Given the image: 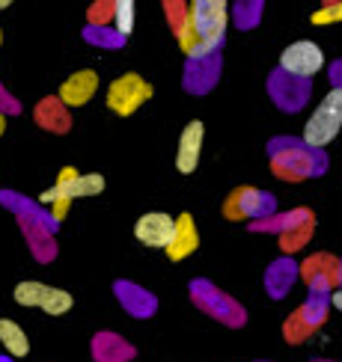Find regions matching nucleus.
Instances as JSON below:
<instances>
[{
  "label": "nucleus",
  "mask_w": 342,
  "mask_h": 362,
  "mask_svg": "<svg viewBox=\"0 0 342 362\" xmlns=\"http://www.w3.org/2000/svg\"><path fill=\"white\" fill-rule=\"evenodd\" d=\"M229 4L223 0H197L188 4V24L176 36L178 48L188 54V59H200L208 54H217L223 36H227V21H229Z\"/></svg>",
  "instance_id": "f257e3e1"
},
{
  "label": "nucleus",
  "mask_w": 342,
  "mask_h": 362,
  "mask_svg": "<svg viewBox=\"0 0 342 362\" xmlns=\"http://www.w3.org/2000/svg\"><path fill=\"white\" fill-rule=\"evenodd\" d=\"M268 158H271V173L283 181L316 178L327 170V155L321 148H309L295 137H274L268 143Z\"/></svg>",
  "instance_id": "f03ea898"
},
{
  "label": "nucleus",
  "mask_w": 342,
  "mask_h": 362,
  "mask_svg": "<svg viewBox=\"0 0 342 362\" xmlns=\"http://www.w3.org/2000/svg\"><path fill=\"white\" fill-rule=\"evenodd\" d=\"M0 202L9 205L15 214H18L21 229H24V235H27L30 250H33L36 259H39V262H51L54 255H57V244H54V229H57V223L51 220V214H45L39 205H33L30 199H24V196L9 193V190L0 193Z\"/></svg>",
  "instance_id": "7ed1b4c3"
},
{
  "label": "nucleus",
  "mask_w": 342,
  "mask_h": 362,
  "mask_svg": "<svg viewBox=\"0 0 342 362\" xmlns=\"http://www.w3.org/2000/svg\"><path fill=\"white\" fill-rule=\"evenodd\" d=\"M339 128H342V89H331V93L319 101V107L312 110V116L307 119L301 140L309 148H321L324 152V146L336 140Z\"/></svg>",
  "instance_id": "20e7f679"
},
{
  "label": "nucleus",
  "mask_w": 342,
  "mask_h": 362,
  "mask_svg": "<svg viewBox=\"0 0 342 362\" xmlns=\"http://www.w3.org/2000/svg\"><path fill=\"white\" fill-rule=\"evenodd\" d=\"M188 288H190L193 306H200L205 315H212L215 321L227 324V327H244L247 312L241 309V303H238V300H232L229 294H223L215 282H208V279H193Z\"/></svg>",
  "instance_id": "39448f33"
},
{
  "label": "nucleus",
  "mask_w": 342,
  "mask_h": 362,
  "mask_svg": "<svg viewBox=\"0 0 342 362\" xmlns=\"http://www.w3.org/2000/svg\"><path fill=\"white\" fill-rule=\"evenodd\" d=\"M327 306H331V294L327 291H309V297L304 300L301 309H295L286 324H283V336L289 344H301L309 339V333L327 321Z\"/></svg>",
  "instance_id": "423d86ee"
},
{
  "label": "nucleus",
  "mask_w": 342,
  "mask_h": 362,
  "mask_svg": "<svg viewBox=\"0 0 342 362\" xmlns=\"http://www.w3.org/2000/svg\"><path fill=\"white\" fill-rule=\"evenodd\" d=\"M12 300H15L18 306H27V309L36 306V309H42L45 315H54V318L66 315V312L74 306V300H72L69 291L54 288V285H45V282H33V279L15 285Z\"/></svg>",
  "instance_id": "0eeeda50"
},
{
  "label": "nucleus",
  "mask_w": 342,
  "mask_h": 362,
  "mask_svg": "<svg viewBox=\"0 0 342 362\" xmlns=\"http://www.w3.org/2000/svg\"><path fill=\"white\" fill-rule=\"evenodd\" d=\"M277 211V199L274 193L259 190V187H235L227 202H223V217L227 220H265L274 217Z\"/></svg>",
  "instance_id": "6e6552de"
},
{
  "label": "nucleus",
  "mask_w": 342,
  "mask_h": 362,
  "mask_svg": "<svg viewBox=\"0 0 342 362\" xmlns=\"http://www.w3.org/2000/svg\"><path fill=\"white\" fill-rule=\"evenodd\" d=\"M152 83H146L140 74H122V78H116L110 86H108V107L116 113V116H131L137 113L143 104L152 98Z\"/></svg>",
  "instance_id": "1a4fd4ad"
},
{
  "label": "nucleus",
  "mask_w": 342,
  "mask_h": 362,
  "mask_svg": "<svg viewBox=\"0 0 342 362\" xmlns=\"http://www.w3.org/2000/svg\"><path fill=\"white\" fill-rule=\"evenodd\" d=\"M309 89H312L309 81L295 78V74H286L283 69H274L271 74H268V95H271V101L283 113L304 110L307 101H309Z\"/></svg>",
  "instance_id": "9d476101"
},
{
  "label": "nucleus",
  "mask_w": 342,
  "mask_h": 362,
  "mask_svg": "<svg viewBox=\"0 0 342 362\" xmlns=\"http://www.w3.org/2000/svg\"><path fill=\"white\" fill-rule=\"evenodd\" d=\"M321 66H324L321 48H319L316 42L301 39V42H292L289 48L280 54V66H277V69H283L286 74H295V78L309 81L312 74L321 71Z\"/></svg>",
  "instance_id": "9b49d317"
},
{
  "label": "nucleus",
  "mask_w": 342,
  "mask_h": 362,
  "mask_svg": "<svg viewBox=\"0 0 342 362\" xmlns=\"http://www.w3.org/2000/svg\"><path fill=\"white\" fill-rule=\"evenodd\" d=\"M301 279L309 285V291H327L334 294L336 288H342V262L334 259L327 252L309 255L301 264Z\"/></svg>",
  "instance_id": "f8f14e48"
},
{
  "label": "nucleus",
  "mask_w": 342,
  "mask_h": 362,
  "mask_svg": "<svg viewBox=\"0 0 342 362\" xmlns=\"http://www.w3.org/2000/svg\"><path fill=\"white\" fill-rule=\"evenodd\" d=\"M217 78H220V51L208 54V57H200V59H188L182 86L188 89L190 95H205V93H212L215 89Z\"/></svg>",
  "instance_id": "ddd939ff"
},
{
  "label": "nucleus",
  "mask_w": 342,
  "mask_h": 362,
  "mask_svg": "<svg viewBox=\"0 0 342 362\" xmlns=\"http://www.w3.org/2000/svg\"><path fill=\"white\" fill-rule=\"evenodd\" d=\"M134 235H137L143 247L167 250L176 235V220L170 214H164V211H149V214H143L137 220V226H134Z\"/></svg>",
  "instance_id": "4468645a"
},
{
  "label": "nucleus",
  "mask_w": 342,
  "mask_h": 362,
  "mask_svg": "<svg viewBox=\"0 0 342 362\" xmlns=\"http://www.w3.org/2000/svg\"><path fill=\"white\" fill-rule=\"evenodd\" d=\"M113 291H116V300L122 303V309L134 318H152L158 312V297L152 291L140 288L137 282H128V279H116L113 282Z\"/></svg>",
  "instance_id": "2eb2a0df"
},
{
  "label": "nucleus",
  "mask_w": 342,
  "mask_h": 362,
  "mask_svg": "<svg viewBox=\"0 0 342 362\" xmlns=\"http://www.w3.org/2000/svg\"><path fill=\"white\" fill-rule=\"evenodd\" d=\"M203 140H205V125L200 119L185 125L182 137H178V148H176V167L182 175H190L200 167V155H203Z\"/></svg>",
  "instance_id": "dca6fc26"
},
{
  "label": "nucleus",
  "mask_w": 342,
  "mask_h": 362,
  "mask_svg": "<svg viewBox=\"0 0 342 362\" xmlns=\"http://www.w3.org/2000/svg\"><path fill=\"white\" fill-rule=\"evenodd\" d=\"M96 89H98V74L93 69H81V71H74L72 78L63 81L57 98L63 101L66 107H84V104L93 101Z\"/></svg>",
  "instance_id": "f3484780"
},
{
  "label": "nucleus",
  "mask_w": 342,
  "mask_h": 362,
  "mask_svg": "<svg viewBox=\"0 0 342 362\" xmlns=\"http://www.w3.org/2000/svg\"><path fill=\"white\" fill-rule=\"evenodd\" d=\"M297 276H301V264H295V259H289V255L271 262V267L265 270V291H268V297L283 300L292 291V285H295Z\"/></svg>",
  "instance_id": "a211bd4d"
},
{
  "label": "nucleus",
  "mask_w": 342,
  "mask_h": 362,
  "mask_svg": "<svg viewBox=\"0 0 342 362\" xmlns=\"http://www.w3.org/2000/svg\"><path fill=\"white\" fill-rule=\"evenodd\" d=\"M197 247H200V232H197V226H193V217L185 211V214H178L176 235H173L170 247L164 252H167L170 262H182V259H188V255L197 252Z\"/></svg>",
  "instance_id": "6ab92c4d"
},
{
  "label": "nucleus",
  "mask_w": 342,
  "mask_h": 362,
  "mask_svg": "<svg viewBox=\"0 0 342 362\" xmlns=\"http://www.w3.org/2000/svg\"><path fill=\"white\" fill-rule=\"evenodd\" d=\"M36 122L39 128L45 131H51V134H69L72 128V116H69V107L63 101H59L57 95H48V98H42L36 104Z\"/></svg>",
  "instance_id": "aec40b11"
},
{
  "label": "nucleus",
  "mask_w": 342,
  "mask_h": 362,
  "mask_svg": "<svg viewBox=\"0 0 342 362\" xmlns=\"http://www.w3.org/2000/svg\"><path fill=\"white\" fill-rule=\"evenodd\" d=\"M134 356H137L134 344H128L116 333H98L93 339V359L96 362H128Z\"/></svg>",
  "instance_id": "412c9836"
},
{
  "label": "nucleus",
  "mask_w": 342,
  "mask_h": 362,
  "mask_svg": "<svg viewBox=\"0 0 342 362\" xmlns=\"http://www.w3.org/2000/svg\"><path fill=\"white\" fill-rule=\"evenodd\" d=\"M312 226H316V220H312V211H309L304 220H297L295 226H289V229L280 235V250L286 252V255H292V252H297V250H304V247H307V240L312 238Z\"/></svg>",
  "instance_id": "4be33fe9"
},
{
  "label": "nucleus",
  "mask_w": 342,
  "mask_h": 362,
  "mask_svg": "<svg viewBox=\"0 0 342 362\" xmlns=\"http://www.w3.org/2000/svg\"><path fill=\"white\" fill-rule=\"evenodd\" d=\"M0 344L6 348L9 356H27L30 354L27 333L15 321H9V318H0Z\"/></svg>",
  "instance_id": "5701e85b"
},
{
  "label": "nucleus",
  "mask_w": 342,
  "mask_h": 362,
  "mask_svg": "<svg viewBox=\"0 0 342 362\" xmlns=\"http://www.w3.org/2000/svg\"><path fill=\"white\" fill-rule=\"evenodd\" d=\"M262 0H241V4L232 6V18L238 24V30H253L262 18Z\"/></svg>",
  "instance_id": "b1692460"
},
{
  "label": "nucleus",
  "mask_w": 342,
  "mask_h": 362,
  "mask_svg": "<svg viewBox=\"0 0 342 362\" xmlns=\"http://www.w3.org/2000/svg\"><path fill=\"white\" fill-rule=\"evenodd\" d=\"M84 39L89 45H96V48H119V45L125 42L113 27H89V24L84 30Z\"/></svg>",
  "instance_id": "393cba45"
},
{
  "label": "nucleus",
  "mask_w": 342,
  "mask_h": 362,
  "mask_svg": "<svg viewBox=\"0 0 342 362\" xmlns=\"http://www.w3.org/2000/svg\"><path fill=\"white\" fill-rule=\"evenodd\" d=\"M116 18V0H96L86 12L89 27H110Z\"/></svg>",
  "instance_id": "a878e982"
},
{
  "label": "nucleus",
  "mask_w": 342,
  "mask_h": 362,
  "mask_svg": "<svg viewBox=\"0 0 342 362\" xmlns=\"http://www.w3.org/2000/svg\"><path fill=\"white\" fill-rule=\"evenodd\" d=\"M164 15L170 21L173 36H178L188 24V4H182V0H164Z\"/></svg>",
  "instance_id": "bb28decb"
},
{
  "label": "nucleus",
  "mask_w": 342,
  "mask_h": 362,
  "mask_svg": "<svg viewBox=\"0 0 342 362\" xmlns=\"http://www.w3.org/2000/svg\"><path fill=\"white\" fill-rule=\"evenodd\" d=\"M113 30L122 39L131 36V30H134V4L131 0H116V18H113Z\"/></svg>",
  "instance_id": "cd10ccee"
},
{
  "label": "nucleus",
  "mask_w": 342,
  "mask_h": 362,
  "mask_svg": "<svg viewBox=\"0 0 342 362\" xmlns=\"http://www.w3.org/2000/svg\"><path fill=\"white\" fill-rule=\"evenodd\" d=\"M104 190V178L96 173H81L74 181V199H86V196H98Z\"/></svg>",
  "instance_id": "c85d7f7f"
},
{
  "label": "nucleus",
  "mask_w": 342,
  "mask_h": 362,
  "mask_svg": "<svg viewBox=\"0 0 342 362\" xmlns=\"http://www.w3.org/2000/svg\"><path fill=\"white\" fill-rule=\"evenodd\" d=\"M312 24H336L342 21V4H324L319 12H312Z\"/></svg>",
  "instance_id": "c756f323"
},
{
  "label": "nucleus",
  "mask_w": 342,
  "mask_h": 362,
  "mask_svg": "<svg viewBox=\"0 0 342 362\" xmlns=\"http://www.w3.org/2000/svg\"><path fill=\"white\" fill-rule=\"evenodd\" d=\"M0 113H21V104L15 101V95H9L4 86H0Z\"/></svg>",
  "instance_id": "7c9ffc66"
},
{
  "label": "nucleus",
  "mask_w": 342,
  "mask_h": 362,
  "mask_svg": "<svg viewBox=\"0 0 342 362\" xmlns=\"http://www.w3.org/2000/svg\"><path fill=\"white\" fill-rule=\"evenodd\" d=\"M331 83H334V89H342V59H336L331 66Z\"/></svg>",
  "instance_id": "2f4dec72"
},
{
  "label": "nucleus",
  "mask_w": 342,
  "mask_h": 362,
  "mask_svg": "<svg viewBox=\"0 0 342 362\" xmlns=\"http://www.w3.org/2000/svg\"><path fill=\"white\" fill-rule=\"evenodd\" d=\"M331 306H334V309H339V312H342V288H336V291H334V294H331Z\"/></svg>",
  "instance_id": "473e14b6"
},
{
  "label": "nucleus",
  "mask_w": 342,
  "mask_h": 362,
  "mask_svg": "<svg viewBox=\"0 0 342 362\" xmlns=\"http://www.w3.org/2000/svg\"><path fill=\"white\" fill-rule=\"evenodd\" d=\"M4 131H6V116L0 113V137H4Z\"/></svg>",
  "instance_id": "72a5a7b5"
},
{
  "label": "nucleus",
  "mask_w": 342,
  "mask_h": 362,
  "mask_svg": "<svg viewBox=\"0 0 342 362\" xmlns=\"http://www.w3.org/2000/svg\"><path fill=\"white\" fill-rule=\"evenodd\" d=\"M6 6H12V4H9V0H0V9H6Z\"/></svg>",
  "instance_id": "f704fd0d"
},
{
  "label": "nucleus",
  "mask_w": 342,
  "mask_h": 362,
  "mask_svg": "<svg viewBox=\"0 0 342 362\" xmlns=\"http://www.w3.org/2000/svg\"><path fill=\"white\" fill-rule=\"evenodd\" d=\"M0 362H12V359L9 356H0Z\"/></svg>",
  "instance_id": "c9c22d12"
},
{
  "label": "nucleus",
  "mask_w": 342,
  "mask_h": 362,
  "mask_svg": "<svg viewBox=\"0 0 342 362\" xmlns=\"http://www.w3.org/2000/svg\"><path fill=\"white\" fill-rule=\"evenodd\" d=\"M0 45H4V33H0Z\"/></svg>",
  "instance_id": "e433bc0d"
},
{
  "label": "nucleus",
  "mask_w": 342,
  "mask_h": 362,
  "mask_svg": "<svg viewBox=\"0 0 342 362\" xmlns=\"http://www.w3.org/2000/svg\"><path fill=\"white\" fill-rule=\"evenodd\" d=\"M316 362H327V359H316Z\"/></svg>",
  "instance_id": "4c0bfd02"
}]
</instances>
